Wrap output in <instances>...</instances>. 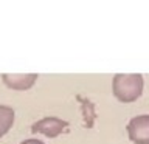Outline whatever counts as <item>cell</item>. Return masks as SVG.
Instances as JSON below:
<instances>
[{"label": "cell", "instance_id": "cell-2", "mask_svg": "<svg viewBox=\"0 0 149 144\" xmlns=\"http://www.w3.org/2000/svg\"><path fill=\"white\" fill-rule=\"evenodd\" d=\"M127 136L135 144H149V115L134 116L126 125Z\"/></svg>", "mask_w": 149, "mask_h": 144}, {"label": "cell", "instance_id": "cell-1", "mask_svg": "<svg viewBox=\"0 0 149 144\" xmlns=\"http://www.w3.org/2000/svg\"><path fill=\"white\" fill-rule=\"evenodd\" d=\"M143 76L138 73L134 74H123L118 73L113 76V82H112V90H113V96L120 102L129 104V102L137 101L143 93Z\"/></svg>", "mask_w": 149, "mask_h": 144}, {"label": "cell", "instance_id": "cell-5", "mask_svg": "<svg viewBox=\"0 0 149 144\" xmlns=\"http://www.w3.org/2000/svg\"><path fill=\"white\" fill-rule=\"evenodd\" d=\"M14 124V110L8 105H0V138L9 132Z\"/></svg>", "mask_w": 149, "mask_h": 144}, {"label": "cell", "instance_id": "cell-3", "mask_svg": "<svg viewBox=\"0 0 149 144\" xmlns=\"http://www.w3.org/2000/svg\"><path fill=\"white\" fill-rule=\"evenodd\" d=\"M68 127V123L56 116H47L31 125L33 133H40L47 138H56Z\"/></svg>", "mask_w": 149, "mask_h": 144}, {"label": "cell", "instance_id": "cell-4", "mask_svg": "<svg viewBox=\"0 0 149 144\" xmlns=\"http://www.w3.org/2000/svg\"><path fill=\"white\" fill-rule=\"evenodd\" d=\"M5 85L13 90H28L34 85L37 74H3L2 76Z\"/></svg>", "mask_w": 149, "mask_h": 144}, {"label": "cell", "instance_id": "cell-6", "mask_svg": "<svg viewBox=\"0 0 149 144\" xmlns=\"http://www.w3.org/2000/svg\"><path fill=\"white\" fill-rule=\"evenodd\" d=\"M20 144H45V143H42V141H39V139H25V141H22Z\"/></svg>", "mask_w": 149, "mask_h": 144}]
</instances>
